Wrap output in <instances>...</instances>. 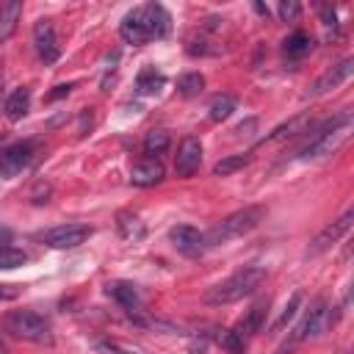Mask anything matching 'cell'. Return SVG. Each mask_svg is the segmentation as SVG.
<instances>
[{
	"label": "cell",
	"mask_w": 354,
	"mask_h": 354,
	"mask_svg": "<svg viewBox=\"0 0 354 354\" xmlns=\"http://www.w3.org/2000/svg\"><path fill=\"white\" fill-rule=\"evenodd\" d=\"M266 279V271L257 268V266H246L235 274H230L227 279L216 282L207 293H205V301L213 304V307H221V304H232V301H241L246 296H252Z\"/></svg>",
	"instance_id": "obj_1"
},
{
	"label": "cell",
	"mask_w": 354,
	"mask_h": 354,
	"mask_svg": "<svg viewBox=\"0 0 354 354\" xmlns=\"http://www.w3.org/2000/svg\"><path fill=\"white\" fill-rule=\"evenodd\" d=\"M263 216H266V210H263L260 205H246V207H241V210L224 216L216 227H210V230L205 232V243H207V246H221V243H227V241H232V238H241V235L252 232V230L263 221Z\"/></svg>",
	"instance_id": "obj_2"
},
{
	"label": "cell",
	"mask_w": 354,
	"mask_h": 354,
	"mask_svg": "<svg viewBox=\"0 0 354 354\" xmlns=\"http://www.w3.org/2000/svg\"><path fill=\"white\" fill-rule=\"evenodd\" d=\"M348 130H351V113H340V116L329 119V122L313 136V141L301 149V158L315 160V158H326V155H332V152L348 138Z\"/></svg>",
	"instance_id": "obj_3"
},
{
	"label": "cell",
	"mask_w": 354,
	"mask_h": 354,
	"mask_svg": "<svg viewBox=\"0 0 354 354\" xmlns=\"http://www.w3.org/2000/svg\"><path fill=\"white\" fill-rule=\"evenodd\" d=\"M6 332H11L19 340H30V343H50L53 340L50 324L33 310H11L6 315Z\"/></svg>",
	"instance_id": "obj_4"
},
{
	"label": "cell",
	"mask_w": 354,
	"mask_h": 354,
	"mask_svg": "<svg viewBox=\"0 0 354 354\" xmlns=\"http://www.w3.org/2000/svg\"><path fill=\"white\" fill-rule=\"evenodd\" d=\"M332 310H335V307H332L326 299H315L313 307L307 310L304 321L299 324L296 337H299V340H315V337H321L324 332H329V326L335 324V313H332Z\"/></svg>",
	"instance_id": "obj_5"
},
{
	"label": "cell",
	"mask_w": 354,
	"mask_h": 354,
	"mask_svg": "<svg viewBox=\"0 0 354 354\" xmlns=\"http://www.w3.org/2000/svg\"><path fill=\"white\" fill-rule=\"evenodd\" d=\"M130 17L147 30L149 39H163L171 30V14L160 3H144L130 11Z\"/></svg>",
	"instance_id": "obj_6"
},
{
	"label": "cell",
	"mask_w": 354,
	"mask_h": 354,
	"mask_svg": "<svg viewBox=\"0 0 354 354\" xmlns=\"http://www.w3.org/2000/svg\"><path fill=\"white\" fill-rule=\"evenodd\" d=\"M91 227L88 224H61V227H53L47 232H41V243L53 246V249H75L80 243H86L91 238Z\"/></svg>",
	"instance_id": "obj_7"
},
{
	"label": "cell",
	"mask_w": 354,
	"mask_h": 354,
	"mask_svg": "<svg viewBox=\"0 0 354 354\" xmlns=\"http://www.w3.org/2000/svg\"><path fill=\"white\" fill-rule=\"evenodd\" d=\"M351 221H354V210L348 207L340 218H335L332 224H326V227L313 238V243L307 246V257H318V254H324L326 249H332V246L351 230Z\"/></svg>",
	"instance_id": "obj_8"
},
{
	"label": "cell",
	"mask_w": 354,
	"mask_h": 354,
	"mask_svg": "<svg viewBox=\"0 0 354 354\" xmlns=\"http://www.w3.org/2000/svg\"><path fill=\"white\" fill-rule=\"evenodd\" d=\"M33 152H36V144H33V141H17V144L6 147V149L0 152V174H3L6 180L17 177L22 169L30 166Z\"/></svg>",
	"instance_id": "obj_9"
},
{
	"label": "cell",
	"mask_w": 354,
	"mask_h": 354,
	"mask_svg": "<svg viewBox=\"0 0 354 354\" xmlns=\"http://www.w3.org/2000/svg\"><path fill=\"white\" fill-rule=\"evenodd\" d=\"M202 166V141L196 136H185L174 155V171L177 177H191Z\"/></svg>",
	"instance_id": "obj_10"
},
{
	"label": "cell",
	"mask_w": 354,
	"mask_h": 354,
	"mask_svg": "<svg viewBox=\"0 0 354 354\" xmlns=\"http://www.w3.org/2000/svg\"><path fill=\"white\" fill-rule=\"evenodd\" d=\"M169 238H171L174 249H177L180 254H185V257H199V254L207 249L205 232H199V230L191 227V224H177V227H171V230H169Z\"/></svg>",
	"instance_id": "obj_11"
},
{
	"label": "cell",
	"mask_w": 354,
	"mask_h": 354,
	"mask_svg": "<svg viewBox=\"0 0 354 354\" xmlns=\"http://www.w3.org/2000/svg\"><path fill=\"white\" fill-rule=\"evenodd\" d=\"M33 44H36V53L44 64H53L58 61L61 50H58V39H55V25L53 19H39L33 25Z\"/></svg>",
	"instance_id": "obj_12"
},
{
	"label": "cell",
	"mask_w": 354,
	"mask_h": 354,
	"mask_svg": "<svg viewBox=\"0 0 354 354\" xmlns=\"http://www.w3.org/2000/svg\"><path fill=\"white\" fill-rule=\"evenodd\" d=\"M351 72H354V58H343L340 64H335L332 69H326V72L313 83L310 94H313V97H321V94H326V91L337 88L340 83H346V80L351 77Z\"/></svg>",
	"instance_id": "obj_13"
},
{
	"label": "cell",
	"mask_w": 354,
	"mask_h": 354,
	"mask_svg": "<svg viewBox=\"0 0 354 354\" xmlns=\"http://www.w3.org/2000/svg\"><path fill=\"white\" fill-rule=\"evenodd\" d=\"M163 174H166V169H163L160 158H149V155L138 158V160L133 163V169H130V180H133V185H141V188L158 185V183L163 180Z\"/></svg>",
	"instance_id": "obj_14"
},
{
	"label": "cell",
	"mask_w": 354,
	"mask_h": 354,
	"mask_svg": "<svg viewBox=\"0 0 354 354\" xmlns=\"http://www.w3.org/2000/svg\"><path fill=\"white\" fill-rule=\"evenodd\" d=\"M22 17V0H8L0 6V41H8L19 25Z\"/></svg>",
	"instance_id": "obj_15"
},
{
	"label": "cell",
	"mask_w": 354,
	"mask_h": 354,
	"mask_svg": "<svg viewBox=\"0 0 354 354\" xmlns=\"http://www.w3.org/2000/svg\"><path fill=\"white\" fill-rule=\"evenodd\" d=\"M28 108H30V91H28L25 86H22V88H14V91L8 94V100H6V105H3L6 119H11V122L22 119V116L28 113Z\"/></svg>",
	"instance_id": "obj_16"
},
{
	"label": "cell",
	"mask_w": 354,
	"mask_h": 354,
	"mask_svg": "<svg viewBox=\"0 0 354 354\" xmlns=\"http://www.w3.org/2000/svg\"><path fill=\"white\" fill-rule=\"evenodd\" d=\"M285 55L288 58H304L310 50H313V36L310 33H304V30H296V33H290L288 39H285Z\"/></svg>",
	"instance_id": "obj_17"
},
{
	"label": "cell",
	"mask_w": 354,
	"mask_h": 354,
	"mask_svg": "<svg viewBox=\"0 0 354 354\" xmlns=\"http://www.w3.org/2000/svg\"><path fill=\"white\" fill-rule=\"evenodd\" d=\"M310 124V116H296V119H290L288 124H279L271 136H266L263 138V144H274V141H285V138H293V136H299V133H304V127Z\"/></svg>",
	"instance_id": "obj_18"
},
{
	"label": "cell",
	"mask_w": 354,
	"mask_h": 354,
	"mask_svg": "<svg viewBox=\"0 0 354 354\" xmlns=\"http://www.w3.org/2000/svg\"><path fill=\"white\" fill-rule=\"evenodd\" d=\"M108 293L124 307V310H136L138 307V290L133 282H111L108 285Z\"/></svg>",
	"instance_id": "obj_19"
},
{
	"label": "cell",
	"mask_w": 354,
	"mask_h": 354,
	"mask_svg": "<svg viewBox=\"0 0 354 354\" xmlns=\"http://www.w3.org/2000/svg\"><path fill=\"white\" fill-rule=\"evenodd\" d=\"M119 36L127 41V44H133V47H141V44H147V41H152L149 36H147V30L127 14L124 19H122V25H119Z\"/></svg>",
	"instance_id": "obj_20"
},
{
	"label": "cell",
	"mask_w": 354,
	"mask_h": 354,
	"mask_svg": "<svg viewBox=\"0 0 354 354\" xmlns=\"http://www.w3.org/2000/svg\"><path fill=\"white\" fill-rule=\"evenodd\" d=\"M163 83H166V77H163L160 72L144 69V72L138 75V80H136V88H138V94H158V91L163 88Z\"/></svg>",
	"instance_id": "obj_21"
},
{
	"label": "cell",
	"mask_w": 354,
	"mask_h": 354,
	"mask_svg": "<svg viewBox=\"0 0 354 354\" xmlns=\"http://www.w3.org/2000/svg\"><path fill=\"white\" fill-rule=\"evenodd\" d=\"M232 111H235V97H230V94H218V97L210 102L207 116H210V122H224V119H230Z\"/></svg>",
	"instance_id": "obj_22"
},
{
	"label": "cell",
	"mask_w": 354,
	"mask_h": 354,
	"mask_svg": "<svg viewBox=\"0 0 354 354\" xmlns=\"http://www.w3.org/2000/svg\"><path fill=\"white\" fill-rule=\"evenodd\" d=\"M169 149V133L166 130H149L147 136H144V152L149 155V158H158V155H163Z\"/></svg>",
	"instance_id": "obj_23"
},
{
	"label": "cell",
	"mask_w": 354,
	"mask_h": 354,
	"mask_svg": "<svg viewBox=\"0 0 354 354\" xmlns=\"http://www.w3.org/2000/svg\"><path fill=\"white\" fill-rule=\"evenodd\" d=\"M246 166H249V155H227L213 166V174L216 177H230V174H235Z\"/></svg>",
	"instance_id": "obj_24"
},
{
	"label": "cell",
	"mask_w": 354,
	"mask_h": 354,
	"mask_svg": "<svg viewBox=\"0 0 354 354\" xmlns=\"http://www.w3.org/2000/svg\"><path fill=\"white\" fill-rule=\"evenodd\" d=\"M202 88H205V77L199 72H185L177 77V91L183 97H196V94H202Z\"/></svg>",
	"instance_id": "obj_25"
},
{
	"label": "cell",
	"mask_w": 354,
	"mask_h": 354,
	"mask_svg": "<svg viewBox=\"0 0 354 354\" xmlns=\"http://www.w3.org/2000/svg\"><path fill=\"white\" fill-rule=\"evenodd\" d=\"M263 307H266L263 301H260V304H254V307L246 313V318H241V321H238L235 332H238L241 337H246V335H252V332H257V329H260V321H263V313H266Z\"/></svg>",
	"instance_id": "obj_26"
},
{
	"label": "cell",
	"mask_w": 354,
	"mask_h": 354,
	"mask_svg": "<svg viewBox=\"0 0 354 354\" xmlns=\"http://www.w3.org/2000/svg\"><path fill=\"white\" fill-rule=\"evenodd\" d=\"M25 263H28V254H25L22 249L8 246V243H3V246H0V268H3V271L19 268V266H25Z\"/></svg>",
	"instance_id": "obj_27"
},
{
	"label": "cell",
	"mask_w": 354,
	"mask_h": 354,
	"mask_svg": "<svg viewBox=\"0 0 354 354\" xmlns=\"http://www.w3.org/2000/svg\"><path fill=\"white\" fill-rule=\"evenodd\" d=\"M216 343H218L221 348H227L230 354H243V337H241L235 329H218Z\"/></svg>",
	"instance_id": "obj_28"
},
{
	"label": "cell",
	"mask_w": 354,
	"mask_h": 354,
	"mask_svg": "<svg viewBox=\"0 0 354 354\" xmlns=\"http://www.w3.org/2000/svg\"><path fill=\"white\" fill-rule=\"evenodd\" d=\"M119 230L124 238H141L144 235V224L138 221L136 213H119Z\"/></svg>",
	"instance_id": "obj_29"
},
{
	"label": "cell",
	"mask_w": 354,
	"mask_h": 354,
	"mask_svg": "<svg viewBox=\"0 0 354 354\" xmlns=\"http://www.w3.org/2000/svg\"><path fill=\"white\" fill-rule=\"evenodd\" d=\"M299 304H301V290H296V293L288 299V304H285V310H282V315L277 318V324H274V326H277V329H282V326H285V324H288V321L296 315Z\"/></svg>",
	"instance_id": "obj_30"
},
{
	"label": "cell",
	"mask_w": 354,
	"mask_h": 354,
	"mask_svg": "<svg viewBox=\"0 0 354 354\" xmlns=\"http://www.w3.org/2000/svg\"><path fill=\"white\" fill-rule=\"evenodd\" d=\"M277 14H279L282 22H296L299 14H301V6H299L296 0H282V3L277 6Z\"/></svg>",
	"instance_id": "obj_31"
},
{
	"label": "cell",
	"mask_w": 354,
	"mask_h": 354,
	"mask_svg": "<svg viewBox=\"0 0 354 354\" xmlns=\"http://www.w3.org/2000/svg\"><path fill=\"white\" fill-rule=\"evenodd\" d=\"M97 348H100V351H105V354H141L138 348L122 346V343H116V340H100V343H97Z\"/></svg>",
	"instance_id": "obj_32"
},
{
	"label": "cell",
	"mask_w": 354,
	"mask_h": 354,
	"mask_svg": "<svg viewBox=\"0 0 354 354\" xmlns=\"http://www.w3.org/2000/svg\"><path fill=\"white\" fill-rule=\"evenodd\" d=\"M321 19H324V25H326V28L337 25V22H335V11H332V8H321Z\"/></svg>",
	"instance_id": "obj_33"
},
{
	"label": "cell",
	"mask_w": 354,
	"mask_h": 354,
	"mask_svg": "<svg viewBox=\"0 0 354 354\" xmlns=\"http://www.w3.org/2000/svg\"><path fill=\"white\" fill-rule=\"evenodd\" d=\"M69 88H72V83H66V86H55V91L47 97V100H58V97H64V94H69Z\"/></svg>",
	"instance_id": "obj_34"
},
{
	"label": "cell",
	"mask_w": 354,
	"mask_h": 354,
	"mask_svg": "<svg viewBox=\"0 0 354 354\" xmlns=\"http://www.w3.org/2000/svg\"><path fill=\"white\" fill-rule=\"evenodd\" d=\"M254 11H257V14H263V17H268V8H266L263 3H254Z\"/></svg>",
	"instance_id": "obj_35"
},
{
	"label": "cell",
	"mask_w": 354,
	"mask_h": 354,
	"mask_svg": "<svg viewBox=\"0 0 354 354\" xmlns=\"http://www.w3.org/2000/svg\"><path fill=\"white\" fill-rule=\"evenodd\" d=\"M0 354H8V346H6V340H3V332H0Z\"/></svg>",
	"instance_id": "obj_36"
},
{
	"label": "cell",
	"mask_w": 354,
	"mask_h": 354,
	"mask_svg": "<svg viewBox=\"0 0 354 354\" xmlns=\"http://www.w3.org/2000/svg\"><path fill=\"white\" fill-rule=\"evenodd\" d=\"M0 83H3V61H0Z\"/></svg>",
	"instance_id": "obj_37"
},
{
	"label": "cell",
	"mask_w": 354,
	"mask_h": 354,
	"mask_svg": "<svg viewBox=\"0 0 354 354\" xmlns=\"http://www.w3.org/2000/svg\"><path fill=\"white\" fill-rule=\"evenodd\" d=\"M277 354H285V351H277Z\"/></svg>",
	"instance_id": "obj_38"
}]
</instances>
